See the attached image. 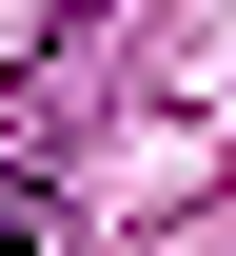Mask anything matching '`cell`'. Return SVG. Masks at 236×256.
<instances>
[{"label":"cell","mask_w":236,"mask_h":256,"mask_svg":"<svg viewBox=\"0 0 236 256\" xmlns=\"http://www.w3.org/2000/svg\"><path fill=\"white\" fill-rule=\"evenodd\" d=\"M0 256H79V217H59V178H0Z\"/></svg>","instance_id":"6da1fadb"}]
</instances>
